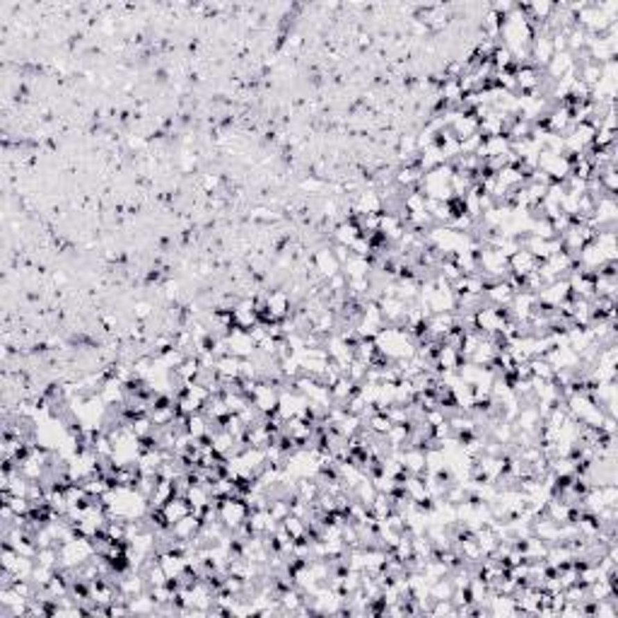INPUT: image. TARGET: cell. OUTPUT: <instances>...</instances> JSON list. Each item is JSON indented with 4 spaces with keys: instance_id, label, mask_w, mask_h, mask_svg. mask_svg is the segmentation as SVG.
I'll use <instances>...</instances> for the list:
<instances>
[{
    "instance_id": "obj_1",
    "label": "cell",
    "mask_w": 618,
    "mask_h": 618,
    "mask_svg": "<svg viewBox=\"0 0 618 618\" xmlns=\"http://www.w3.org/2000/svg\"><path fill=\"white\" fill-rule=\"evenodd\" d=\"M312 268L324 278V281H328V278H333L336 273H341V263H338L336 254H333L331 244H321L312 251Z\"/></svg>"
},
{
    "instance_id": "obj_2",
    "label": "cell",
    "mask_w": 618,
    "mask_h": 618,
    "mask_svg": "<svg viewBox=\"0 0 618 618\" xmlns=\"http://www.w3.org/2000/svg\"><path fill=\"white\" fill-rule=\"evenodd\" d=\"M225 338H227V348H230V356L247 360V358H251L256 353V341L244 328H232Z\"/></svg>"
},
{
    "instance_id": "obj_3",
    "label": "cell",
    "mask_w": 618,
    "mask_h": 618,
    "mask_svg": "<svg viewBox=\"0 0 618 618\" xmlns=\"http://www.w3.org/2000/svg\"><path fill=\"white\" fill-rule=\"evenodd\" d=\"M539 263H541L539 258H534L526 249L515 251V254L508 258L510 273H512V276H519V278H526L529 273H534L536 268H539Z\"/></svg>"
},
{
    "instance_id": "obj_4",
    "label": "cell",
    "mask_w": 618,
    "mask_h": 618,
    "mask_svg": "<svg viewBox=\"0 0 618 618\" xmlns=\"http://www.w3.org/2000/svg\"><path fill=\"white\" fill-rule=\"evenodd\" d=\"M331 237H333V242H336V244H343V247H348V249H351V247L362 237V232L353 220H343V222H338V225H333Z\"/></svg>"
},
{
    "instance_id": "obj_5",
    "label": "cell",
    "mask_w": 618,
    "mask_h": 618,
    "mask_svg": "<svg viewBox=\"0 0 618 618\" xmlns=\"http://www.w3.org/2000/svg\"><path fill=\"white\" fill-rule=\"evenodd\" d=\"M160 512H162V519H165V524L172 526V524H176L181 517H186V515L191 512V505H189V500H186V498H176V495H174L169 503L162 505Z\"/></svg>"
},
{
    "instance_id": "obj_6",
    "label": "cell",
    "mask_w": 618,
    "mask_h": 618,
    "mask_svg": "<svg viewBox=\"0 0 618 618\" xmlns=\"http://www.w3.org/2000/svg\"><path fill=\"white\" fill-rule=\"evenodd\" d=\"M341 271L346 278H367L369 271H372V266H369V258L351 254V258L341 266Z\"/></svg>"
},
{
    "instance_id": "obj_7",
    "label": "cell",
    "mask_w": 618,
    "mask_h": 618,
    "mask_svg": "<svg viewBox=\"0 0 618 618\" xmlns=\"http://www.w3.org/2000/svg\"><path fill=\"white\" fill-rule=\"evenodd\" d=\"M268 512L281 524L285 517H290V500H271V503H268Z\"/></svg>"
},
{
    "instance_id": "obj_8",
    "label": "cell",
    "mask_w": 618,
    "mask_h": 618,
    "mask_svg": "<svg viewBox=\"0 0 618 618\" xmlns=\"http://www.w3.org/2000/svg\"><path fill=\"white\" fill-rule=\"evenodd\" d=\"M133 317L138 319V321L150 319V317H153V305H150V302H145V300H138L133 305Z\"/></svg>"
}]
</instances>
